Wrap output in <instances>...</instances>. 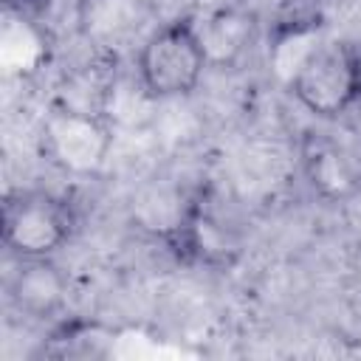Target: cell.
<instances>
[{
  "label": "cell",
  "mask_w": 361,
  "mask_h": 361,
  "mask_svg": "<svg viewBox=\"0 0 361 361\" xmlns=\"http://www.w3.org/2000/svg\"><path fill=\"white\" fill-rule=\"evenodd\" d=\"M206 68L209 59L192 14L175 17L166 25L155 28L144 39L135 59V73L141 85L158 102L189 96Z\"/></svg>",
  "instance_id": "6da1fadb"
},
{
  "label": "cell",
  "mask_w": 361,
  "mask_h": 361,
  "mask_svg": "<svg viewBox=\"0 0 361 361\" xmlns=\"http://www.w3.org/2000/svg\"><path fill=\"white\" fill-rule=\"evenodd\" d=\"M296 102L319 118H338L361 102V45L324 39L288 85Z\"/></svg>",
  "instance_id": "7a4b0ae2"
},
{
  "label": "cell",
  "mask_w": 361,
  "mask_h": 361,
  "mask_svg": "<svg viewBox=\"0 0 361 361\" xmlns=\"http://www.w3.org/2000/svg\"><path fill=\"white\" fill-rule=\"evenodd\" d=\"M73 209L65 197L42 189L17 192L3 206V245L17 259L56 254L73 234Z\"/></svg>",
  "instance_id": "3957f363"
},
{
  "label": "cell",
  "mask_w": 361,
  "mask_h": 361,
  "mask_svg": "<svg viewBox=\"0 0 361 361\" xmlns=\"http://www.w3.org/2000/svg\"><path fill=\"white\" fill-rule=\"evenodd\" d=\"M116 124L104 113L73 110L56 104L42 121L45 158L71 175H93L113 147Z\"/></svg>",
  "instance_id": "277c9868"
},
{
  "label": "cell",
  "mask_w": 361,
  "mask_h": 361,
  "mask_svg": "<svg viewBox=\"0 0 361 361\" xmlns=\"http://www.w3.org/2000/svg\"><path fill=\"white\" fill-rule=\"evenodd\" d=\"M197 23V34L209 59V68L234 65L257 39V17L240 6H226L203 14Z\"/></svg>",
  "instance_id": "5b68a950"
},
{
  "label": "cell",
  "mask_w": 361,
  "mask_h": 361,
  "mask_svg": "<svg viewBox=\"0 0 361 361\" xmlns=\"http://www.w3.org/2000/svg\"><path fill=\"white\" fill-rule=\"evenodd\" d=\"M65 276L51 262V257L42 259H20L17 271L8 279V299L11 305L31 316V319H48L65 305Z\"/></svg>",
  "instance_id": "8992f818"
},
{
  "label": "cell",
  "mask_w": 361,
  "mask_h": 361,
  "mask_svg": "<svg viewBox=\"0 0 361 361\" xmlns=\"http://www.w3.org/2000/svg\"><path fill=\"white\" fill-rule=\"evenodd\" d=\"M302 164L310 186L324 197H347L358 186V172L350 155L324 135L305 141Z\"/></svg>",
  "instance_id": "52a82bcc"
},
{
  "label": "cell",
  "mask_w": 361,
  "mask_h": 361,
  "mask_svg": "<svg viewBox=\"0 0 361 361\" xmlns=\"http://www.w3.org/2000/svg\"><path fill=\"white\" fill-rule=\"evenodd\" d=\"M324 42L322 25L316 20H293V23H282L274 37H271V48H268V62L271 71L290 85L293 76L299 73V68L305 65V59Z\"/></svg>",
  "instance_id": "ba28073f"
}]
</instances>
